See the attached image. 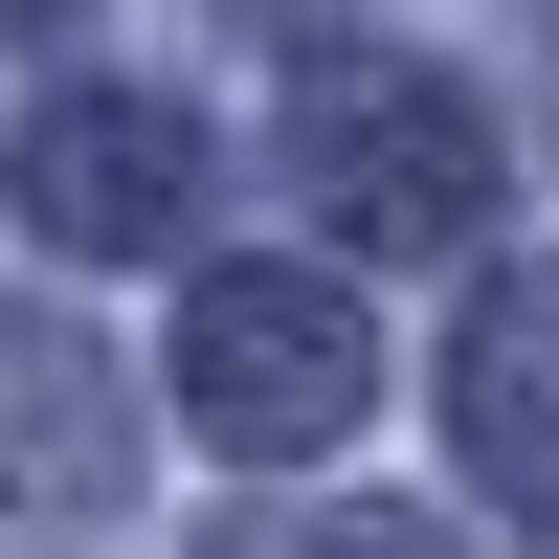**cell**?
Returning a JSON list of instances; mask_svg holds the SVG:
<instances>
[{"label":"cell","mask_w":559,"mask_h":559,"mask_svg":"<svg viewBox=\"0 0 559 559\" xmlns=\"http://www.w3.org/2000/svg\"><path fill=\"white\" fill-rule=\"evenodd\" d=\"M23 23H68V0H0V45H23Z\"/></svg>","instance_id":"7"},{"label":"cell","mask_w":559,"mask_h":559,"mask_svg":"<svg viewBox=\"0 0 559 559\" xmlns=\"http://www.w3.org/2000/svg\"><path fill=\"white\" fill-rule=\"evenodd\" d=\"M358 381H381V336H358V292H313V269H202V292H179V426L247 448V471L336 448Z\"/></svg>","instance_id":"1"},{"label":"cell","mask_w":559,"mask_h":559,"mask_svg":"<svg viewBox=\"0 0 559 559\" xmlns=\"http://www.w3.org/2000/svg\"><path fill=\"white\" fill-rule=\"evenodd\" d=\"M448 403H471V471L559 515V292H492V336H471V381H448Z\"/></svg>","instance_id":"4"},{"label":"cell","mask_w":559,"mask_h":559,"mask_svg":"<svg viewBox=\"0 0 559 559\" xmlns=\"http://www.w3.org/2000/svg\"><path fill=\"white\" fill-rule=\"evenodd\" d=\"M358 559H426V537H358Z\"/></svg>","instance_id":"8"},{"label":"cell","mask_w":559,"mask_h":559,"mask_svg":"<svg viewBox=\"0 0 559 559\" xmlns=\"http://www.w3.org/2000/svg\"><path fill=\"white\" fill-rule=\"evenodd\" d=\"M247 23H336V0H247Z\"/></svg>","instance_id":"6"},{"label":"cell","mask_w":559,"mask_h":559,"mask_svg":"<svg viewBox=\"0 0 559 559\" xmlns=\"http://www.w3.org/2000/svg\"><path fill=\"white\" fill-rule=\"evenodd\" d=\"M292 157H313V202H336L358 247H471V202H492V134H471L448 68H336Z\"/></svg>","instance_id":"2"},{"label":"cell","mask_w":559,"mask_h":559,"mask_svg":"<svg viewBox=\"0 0 559 559\" xmlns=\"http://www.w3.org/2000/svg\"><path fill=\"white\" fill-rule=\"evenodd\" d=\"M179 202H202V134H179L157 90H68V112L23 134V224L45 247H179Z\"/></svg>","instance_id":"3"},{"label":"cell","mask_w":559,"mask_h":559,"mask_svg":"<svg viewBox=\"0 0 559 559\" xmlns=\"http://www.w3.org/2000/svg\"><path fill=\"white\" fill-rule=\"evenodd\" d=\"M0 492H45V515L112 492V403H90L68 336H0Z\"/></svg>","instance_id":"5"}]
</instances>
